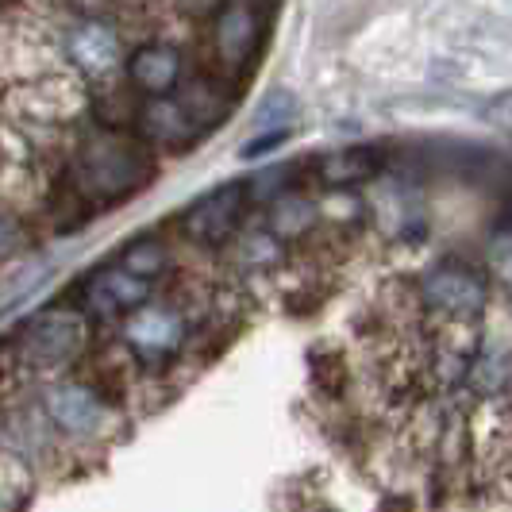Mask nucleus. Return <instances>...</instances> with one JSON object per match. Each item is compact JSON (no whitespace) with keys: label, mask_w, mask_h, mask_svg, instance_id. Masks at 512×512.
<instances>
[{"label":"nucleus","mask_w":512,"mask_h":512,"mask_svg":"<svg viewBox=\"0 0 512 512\" xmlns=\"http://www.w3.org/2000/svg\"><path fill=\"white\" fill-rule=\"evenodd\" d=\"M247 189L243 185H224V189H212L205 197H197L193 205L185 208L181 216V231L201 243V247H220L228 243L231 235L243 224V212H247Z\"/></svg>","instance_id":"obj_4"},{"label":"nucleus","mask_w":512,"mask_h":512,"mask_svg":"<svg viewBox=\"0 0 512 512\" xmlns=\"http://www.w3.org/2000/svg\"><path fill=\"white\" fill-rule=\"evenodd\" d=\"M66 51H70V62H74L77 70L89 77H108L112 70H120V62H124L120 35L108 24H101V20L77 24L70 31V39H66Z\"/></svg>","instance_id":"obj_10"},{"label":"nucleus","mask_w":512,"mask_h":512,"mask_svg":"<svg viewBox=\"0 0 512 512\" xmlns=\"http://www.w3.org/2000/svg\"><path fill=\"white\" fill-rule=\"evenodd\" d=\"M185 339V316L170 305H147L135 308L124 320V343L143 359H166L174 355Z\"/></svg>","instance_id":"obj_6"},{"label":"nucleus","mask_w":512,"mask_h":512,"mask_svg":"<svg viewBox=\"0 0 512 512\" xmlns=\"http://www.w3.org/2000/svg\"><path fill=\"white\" fill-rule=\"evenodd\" d=\"M270 31L266 0H220L212 16V54L224 74H247L258 62Z\"/></svg>","instance_id":"obj_2"},{"label":"nucleus","mask_w":512,"mask_h":512,"mask_svg":"<svg viewBox=\"0 0 512 512\" xmlns=\"http://www.w3.org/2000/svg\"><path fill=\"white\" fill-rule=\"evenodd\" d=\"M486 116L493 124H501V128H512V93L509 97H497V101L486 108Z\"/></svg>","instance_id":"obj_15"},{"label":"nucleus","mask_w":512,"mask_h":512,"mask_svg":"<svg viewBox=\"0 0 512 512\" xmlns=\"http://www.w3.org/2000/svg\"><path fill=\"white\" fill-rule=\"evenodd\" d=\"M420 305L447 324L466 328L474 324L489 305L486 278L466 262H439L420 278Z\"/></svg>","instance_id":"obj_3"},{"label":"nucleus","mask_w":512,"mask_h":512,"mask_svg":"<svg viewBox=\"0 0 512 512\" xmlns=\"http://www.w3.org/2000/svg\"><path fill=\"white\" fill-rule=\"evenodd\" d=\"M489 270L505 285H512V231L497 235V239L489 243Z\"/></svg>","instance_id":"obj_14"},{"label":"nucleus","mask_w":512,"mask_h":512,"mask_svg":"<svg viewBox=\"0 0 512 512\" xmlns=\"http://www.w3.org/2000/svg\"><path fill=\"white\" fill-rule=\"evenodd\" d=\"M128 81L143 97H170L181 85V54L170 43H147L128 58Z\"/></svg>","instance_id":"obj_11"},{"label":"nucleus","mask_w":512,"mask_h":512,"mask_svg":"<svg viewBox=\"0 0 512 512\" xmlns=\"http://www.w3.org/2000/svg\"><path fill=\"white\" fill-rule=\"evenodd\" d=\"M139 131H143V139H151V143H162V147H170V151H185V147H193L197 139H205L208 131L201 128V120L193 116V108L181 101V93H170V97H154L139 108Z\"/></svg>","instance_id":"obj_7"},{"label":"nucleus","mask_w":512,"mask_h":512,"mask_svg":"<svg viewBox=\"0 0 512 512\" xmlns=\"http://www.w3.org/2000/svg\"><path fill=\"white\" fill-rule=\"evenodd\" d=\"M47 416L66 436H93L104 424V401L89 382H58L47 389Z\"/></svg>","instance_id":"obj_9"},{"label":"nucleus","mask_w":512,"mask_h":512,"mask_svg":"<svg viewBox=\"0 0 512 512\" xmlns=\"http://www.w3.org/2000/svg\"><path fill=\"white\" fill-rule=\"evenodd\" d=\"M378 166L382 162L370 147H343V151H332L328 158L316 162V181L328 189H355V185L374 178Z\"/></svg>","instance_id":"obj_12"},{"label":"nucleus","mask_w":512,"mask_h":512,"mask_svg":"<svg viewBox=\"0 0 512 512\" xmlns=\"http://www.w3.org/2000/svg\"><path fill=\"white\" fill-rule=\"evenodd\" d=\"M151 301V282L131 278L124 266H104L85 282V308L93 316H131Z\"/></svg>","instance_id":"obj_8"},{"label":"nucleus","mask_w":512,"mask_h":512,"mask_svg":"<svg viewBox=\"0 0 512 512\" xmlns=\"http://www.w3.org/2000/svg\"><path fill=\"white\" fill-rule=\"evenodd\" d=\"M85 351V320L77 312H43L20 335V355L35 366H62Z\"/></svg>","instance_id":"obj_5"},{"label":"nucleus","mask_w":512,"mask_h":512,"mask_svg":"<svg viewBox=\"0 0 512 512\" xmlns=\"http://www.w3.org/2000/svg\"><path fill=\"white\" fill-rule=\"evenodd\" d=\"M116 266H124L131 278H139V282H154V278H162L166 270H170V251H166V243H158V239H135L124 247V255Z\"/></svg>","instance_id":"obj_13"},{"label":"nucleus","mask_w":512,"mask_h":512,"mask_svg":"<svg viewBox=\"0 0 512 512\" xmlns=\"http://www.w3.org/2000/svg\"><path fill=\"white\" fill-rule=\"evenodd\" d=\"M4 243H8V224L0 220V247H4Z\"/></svg>","instance_id":"obj_16"},{"label":"nucleus","mask_w":512,"mask_h":512,"mask_svg":"<svg viewBox=\"0 0 512 512\" xmlns=\"http://www.w3.org/2000/svg\"><path fill=\"white\" fill-rule=\"evenodd\" d=\"M154 166L151 154L143 151V143H135L124 131H97L81 143L74 166H70V181L81 201L93 205H116L135 197L147 181H151Z\"/></svg>","instance_id":"obj_1"}]
</instances>
